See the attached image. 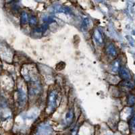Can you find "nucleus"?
Segmentation results:
<instances>
[{"label":"nucleus","mask_w":135,"mask_h":135,"mask_svg":"<svg viewBox=\"0 0 135 135\" xmlns=\"http://www.w3.org/2000/svg\"><path fill=\"white\" fill-rule=\"evenodd\" d=\"M58 95L56 91H53L49 93L47 99V111L49 112L54 110L57 105V101Z\"/></svg>","instance_id":"f257e3e1"},{"label":"nucleus","mask_w":135,"mask_h":135,"mask_svg":"<svg viewBox=\"0 0 135 135\" xmlns=\"http://www.w3.org/2000/svg\"><path fill=\"white\" fill-rule=\"evenodd\" d=\"M119 74L120 76L122 78L123 80H128L131 78V74L128 69H126L125 67H121L119 71Z\"/></svg>","instance_id":"f03ea898"},{"label":"nucleus","mask_w":135,"mask_h":135,"mask_svg":"<svg viewBox=\"0 0 135 135\" xmlns=\"http://www.w3.org/2000/svg\"><path fill=\"white\" fill-rule=\"evenodd\" d=\"M18 100H19V103H20V106H23L25 104L26 101V93L22 90L21 89H19L18 92Z\"/></svg>","instance_id":"7ed1b4c3"},{"label":"nucleus","mask_w":135,"mask_h":135,"mask_svg":"<svg viewBox=\"0 0 135 135\" xmlns=\"http://www.w3.org/2000/svg\"><path fill=\"white\" fill-rule=\"evenodd\" d=\"M94 38L97 44L102 45L103 43V39L102 35L98 30H95L94 32Z\"/></svg>","instance_id":"20e7f679"},{"label":"nucleus","mask_w":135,"mask_h":135,"mask_svg":"<svg viewBox=\"0 0 135 135\" xmlns=\"http://www.w3.org/2000/svg\"><path fill=\"white\" fill-rule=\"evenodd\" d=\"M130 131L132 134H135V115H134L130 120L129 122Z\"/></svg>","instance_id":"39448f33"},{"label":"nucleus","mask_w":135,"mask_h":135,"mask_svg":"<svg viewBox=\"0 0 135 135\" xmlns=\"http://www.w3.org/2000/svg\"><path fill=\"white\" fill-rule=\"evenodd\" d=\"M73 117H74V113H73V111L70 110L69 112L67 113L66 116V121L68 124H70L72 122V120H73Z\"/></svg>","instance_id":"423d86ee"},{"label":"nucleus","mask_w":135,"mask_h":135,"mask_svg":"<svg viewBox=\"0 0 135 135\" xmlns=\"http://www.w3.org/2000/svg\"><path fill=\"white\" fill-rule=\"evenodd\" d=\"M112 71L114 72H119V71H120V61H118V60H115L114 63L112 64Z\"/></svg>","instance_id":"0eeeda50"},{"label":"nucleus","mask_w":135,"mask_h":135,"mask_svg":"<svg viewBox=\"0 0 135 135\" xmlns=\"http://www.w3.org/2000/svg\"><path fill=\"white\" fill-rule=\"evenodd\" d=\"M108 52L109 55L113 56V57H114V56H115V55H117L116 49H115V48L114 47V46L113 45H110L108 47Z\"/></svg>","instance_id":"6e6552de"},{"label":"nucleus","mask_w":135,"mask_h":135,"mask_svg":"<svg viewBox=\"0 0 135 135\" xmlns=\"http://www.w3.org/2000/svg\"><path fill=\"white\" fill-rule=\"evenodd\" d=\"M123 86H125V87H127L128 89H132L134 86V84L133 82H132L131 80H124V81L122 83Z\"/></svg>","instance_id":"1a4fd4ad"},{"label":"nucleus","mask_w":135,"mask_h":135,"mask_svg":"<svg viewBox=\"0 0 135 135\" xmlns=\"http://www.w3.org/2000/svg\"><path fill=\"white\" fill-rule=\"evenodd\" d=\"M28 20V15L26 12H22L21 15V23L25 25Z\"/></svg>","instance_id":"9d476101"},{"label":"nucleus","mask_w":135,"mask_h":135,"mask_svg":"<svg viewBox=\"0 0 135 135\" xmlns=\"http://www.w3.org/2000/svg\"><path fill=\"white\" fill-rule=\"evenodd\" d=\"M37 18H36L35 17H34V16H32L31 17V20H30V25H35L37 24Z\"/></svg>","instance_id":"9b49d317"},{"label":"nucleus","mask_w":135,"mask_h":135,"mask_svg":"<svg viewBox=\"0 0 135 135\" xmlns=\"http://www.w3.org/2000/svg\"><path fill=\"white\" fill-rule=\"evenodd\" d=\"M90 23V21L88 18H84V20H83V27H87L88 25H89Z\"/></svg>","instance_id":"f8f14e48"},{"label":"nucleus","mask_w":135,"mask_h":135,"mask_svg":"<svg viewBox=\"0 0 135 135\" xmlns=\"http://www.w3.org/2000/svg\"><path fill=\"white\" fill-rule=\"evenodd\" d=\"M135 102V99H134V97H132V96H131L130 98H129L128 99V103H130V104H134Z\"/></svg>","instance_id":"ddd939ff"}]
</instances>
